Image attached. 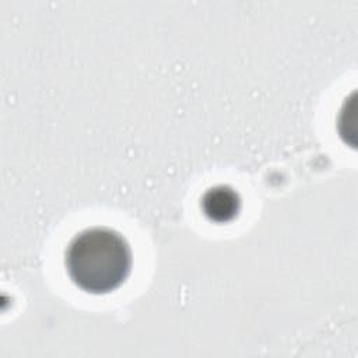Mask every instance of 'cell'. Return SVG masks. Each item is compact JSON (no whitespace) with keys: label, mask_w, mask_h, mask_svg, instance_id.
I'll use <instances>...</instances> for the list:
<instances>
[{"label":"cell","mask_w":358,"mask_h":358,"mask_svg":"<svg viewBox=\"0 0 358 358\" xmlns=\"http://www.w3.org/2000/svg\"><path fill=\"white\" fill-rule=\"evenodd\" d=\"M64 263L78 288L90 294H106L119 288L130 274L131 250L119 232L92 227L71 239Z\"/></svg>","instance_id":"6da1fadb"},{"label":"cell","mask_w":358,"mask_h":358,"mask_svg":"<svg viewBox=\"0 0 358 358\" xmlns=\"http://www.w3.org/2000/svg\"><path fill=\"white\" fill-rule=\"evenodd\" d=\"M241 207L238 193L228 186H215L207 190L201 199L204 214L215 222H227L232 220Z\"/></svg>","instance_id":"7a4b0ae2"}]
</instances>
